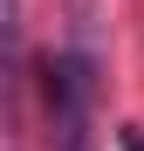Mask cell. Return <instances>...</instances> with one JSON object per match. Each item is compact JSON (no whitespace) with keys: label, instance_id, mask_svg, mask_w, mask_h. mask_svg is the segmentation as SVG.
I'll return each mask as SVG.
<instances>
[{"label":"cell","instance_id":"obj_2","mask_svg":"<svg viewBox=\"0 0 144 151\" xmlns=\"http://www.w3.org/2000/svg\"><path fill=\"white\" fill-rule=\"evenodd\" d=\"M124 151H144V137H137V131H124Z\"/></svg>","mask_w":144,"mask_h":151},{"label":"cell","instance_id":"obj_1","mask_svg":"<svg viewBox=\"0 0 144 151\" xmlns=\"http://www.w3.org/2000/svg\"><path fill=\"white\" fill-rule=\"evenodd\" d=\"M21 69H28L21 0H0V131H21Z\"/></svg>","mask_w":144,"mask_h":151}]
</instances>
